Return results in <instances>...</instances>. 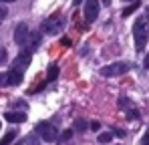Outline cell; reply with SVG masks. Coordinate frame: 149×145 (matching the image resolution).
<instances>
[{
	"label": "cell",
	"instance_id": "cell-6",
	"mask_svg": "<svg viewBox=\"0 0 149 145\" xmlns=\"http://www.w3.org/2000/svg\"><path fill=\"white\" fill-rule=\"evenodd\" d=\"M28 26H26V22H20L16 24V28H14V43L16 45H20V47H24L26 40H28Z\"/></svg>",
	"mask_w": 149,
	"mask_h": 145
},
{
	"label": "cell",
	"instance_id": "cell-18",
	"mask_svg": "<svg viewBox=\"0 0 149 145\" xmlns=\"http://www.w3.org/2000/svg\"><path fill=\"white\" fill-rule=\"evenodd\" d=\"M6 16H8V10H6L4 6H0V22H2V20H4Z\"/></svg>",
	"mask_w": 149,
	"mask_h": 145
},
{
	"label": "cell",
	"instance_id": "cell-29",
	"mask_svg": "<svg viewBox=\"0 0 149 145\" xmlns=\"http://www.w3.org/2000/svg\"><path fill=\"white\" fill-rule=\"evenodd\" d=\"M0 127H2V123H0Z\"/></svg>",
	"mask_w": 149,
	"mask_h": 145
},
{
	"label": "cell",
	"instance_id": "cell-1",
	"mask_svg": "<svg viewBox=\"0 0 149 145\" xmlns=\"http://www.w3.org/2000/svg\"><path fill=\"white\" fill-rule=\"evenodd\" d=\"M133 34H135V47L137 50H143L145 43L149 38V30H147V20L145 18H137L133 24Z\"/></svg>",
	"mask_w": 149,
	"mask_h": 145
},
{
	"label": "cell",
	"instance_id": "cell-23",
	"mask_svg": "<svg viewBox=\"0 0 149 145\" xmlns=\"http://www.w3.org/2000/svg\"><path fill=\"white\" fill-rule=\"evenodd\" d=\"M141 145H149V133L145 135V137H143V143H141Z\"/></svg>",
	"mask_w": 149,
	"mask_h": 145
},
{
	"label": "cell",
	"instance_id": "cell-26",
	"mask_svg": "<svg viewBox=\"0 0 149 145\" xmlns=\"http://www.w3.org/2000/svg\"><path fill=\"white\" fill-rule=\"evenodd\" d=\"M81 2H83V0H73V4H74V6H77V4H81Z\"/></svg>",
	"mask_w": 149,
	"mask_h": 145
},
{
	"label": "cell",
	"instance_id": "cell-30",
	"mask_svg": "<svg viewBox=\"0 0 149 145\" xmlns=\"http://www.w3.org/2000/svg\"><path fill=\"white\" fill-rule=\"evenodd\" d=\"M127 2H129V0H127Z\"/></svg>",
	"mask_w": 149,
	"mask_h": 145
},
{
	"label": "cell",
	"instance_id": "cell-24",
	"mask_svg": "<svg viewBox=\"0 0 149 145\" xmlns=\"http://www.w3.org/2000/svg\"><path fill=\"white\" fill-rule=\"evenodd\" d=\"M143 65H145V69H149V52H147V56H145V63Z\"/></svg>",
	"mask_w": 149,
	"mask_h": 145
},
{
	"label": "cell",
	"instance_id": "cell-7",
	"mask_svg": "<svg viewBox=\"0 0 149 145\" xmlns=\"http://www.w3.org/2000/svg\"><path fill=\"white\" fill-rule=\"evenodd\" d=\"M99 16V0H87L85 2V18L87 22H93Z\"/></svg>",
	"mask_w": 149,
	"mask_h": 145
},
{
	"label": "cell",
	"instance_id": "cell-12",
	"mask_svg": "<svg viewBox=\"0 0 149 145\" xmlns=\"http://www.w3.org/2000/svg\"><path fill=\"white\" fill-rule=\"evenodd\" d=\"M47 77H49V81H56V77H58V67H56V65H50L49 71H47Z\"/></svg>",
	"mask_w": 149,
	"mask_h": 145
},
{
	"label": "cell",
	"instance_id": "cell-25",
	"mask_svg": "<svg viewBox=\"0 0 149 145\" xmlns=\"http://www.w3.org/2000/svg\"><path fill=\"white\" fill-rule=\"evenodd\" d=\"M103 2V6H111V0H101Z\"/></svg>",
	"mask_w": 149,
	"mask_h": 145
},
{
	"label": "cell",
	"instance_id": "cell-17",
	"mask_svg": "<svg viewBox=\"0 0 149 145\" xmlns=\"http://www.w3.org/2000/svg\"><path fill=\"white\" fill-rule=\"evenodd\" d=\"M137 117H139V115H137V111H135V109H129V111H127V119L131 121V119H137Z\"/></svg>",
	"mask_w": 149,
	"mask_h": 145
},
{
	"label": "cell",
	"instance_id": "cell-16",
	"mask_svg": "<svg viewBox=\"0 0 149 145\" xmlns=\"http://www.w3.org/2000/svg\"><path fill=\"white\" fill-rule=\"evenodd\" d=\"M71 137H73V131H71V129H67V131L61 135V141H69Z\"/></svg>",
	"mask_w": 149,
	"mask_h": 145
},
{
	"label": "cell",
	"instance_id": "cell-4",
	"mask_svg": "<svg viewBox=\"0 0 149 145\" xmlns=\"http://www.w3.org/2000/svg\"><path fill=\"white\" fill-rule=\"evenodd\" d=\"M36 133L47 141V143H50V141H54L56 137H58V131H56V127L54 125H50V123H38V127H36Z\"/></svg>",
	"mask_w": 149,
	"mask_h": 145
},
{
	"label": "cell",
	"instance_id": "cell-21",
	"mask_svg": "<svg viewBox=\"0 0 149 145\" xmlns=\"http://www.w3.org/2000/svg\"><path fill=\"white\" fill-rule=\"evenodd\" d=\"M61 45L63 47H71V38H61Z\"/></svg>",
	"mask_w": 149,
	"mask_h": 145
},
{
	"label": "cell",
	"instance_id": "cell-13",
	"mask_svg": "<svg viewBox=\"0 0 149 145\" xmlns=\"http://www.w3.org/2000/svg\"><path fill=\"white\" fill-rule=\"evenodd\" d=\"M111 133H99V143H109L111 141Z\"/></svg>",
	"mask_w": 149,
	"mask_h": 145
},
{
	"label": "cell",
	"instance_id": "cell-14",
	"mask_svg": "<svg viewBox=\"0 0 149 145\" xmlns=\"http://www.w3.org/2000/svg\"><path fill=\"white\" fill-rule=\"evenodd\" d=\"M74 127H77L79 131H85V129H87V123H85L83 119H77L74 121Z\"/></svg>",
	"mask_w": 149,
	"mask_h": 145
},
{
	"label": "cell",
	"instance_id": "cell-27",
	"mask_svg": "<svg viewBox=\"0 0 149 145\" xmlns=\"http://www.w3.org/2000/svg\"><path fill=\"white\" fill-rule=\"evenodd\" d=\"M0 2H16V0H0Z\"/></svg>",
	"mask_w": 149,
	"mask_h": 145
},
{
	"label": "cell",
	"instance_id": "cell-15",
	"mask_svg": "<svg viewBox=\"0 0 149 145\" xmlns=\"http://www.w3.org/2000/svg\"><path fill=\"white\" fill-rule=\"evenodd\" d=\"M28 38H30V43H32V47H36V45L40 43V34H28Z\"/></svg>",
	"mask_w": 149,
	"mask_h": 145
},
{
	"label": "cell",
	"instance_id": "cell-8",
	"mask_svg": "<svg viewBox=\"0 0 149 145\" xmlns=\"http://www.w3.org/2000/svg\"><path fill=\"white\" fill-rule=\"evenodd\" d=\"M6 83L12 85V87H18V85L22 83V72L14 71V69H12L10 72H6Z\"/></svg>",
	"mask_w": 149,
	"mask_h": 145
},
{
	"label": "cell",
	"instance_id": "cell-11",
	"mask_svg": "<svg viewBox=\"0 0 149 145\" xmlns=\"http://www.w3.org/2000/svg\"><path fill=\"white\" fill-rule=\"evenodd\" d=\"M139 8V0H133V4H129L127 8H123V12H121V16H129L131 12H135Z\"/></svg>",
	"mask_w": 149,
	"mask_h": 145
},
{
	"label": "cell",
	"instance_id": "cell-22",
	"mask_svg": "<svg viewBox=\"0 0 149 145\" xmlns=\"http://www.w3.org/2000/svg\"><path fill=\"white\" fill-rule=\"evenodd\" d=\"M4 59H6V50L0 48V63H4Z\"/></svg>",
	"mask_w": 149,
	"mask_h": 145
},
{
	"label": "cell",
	"instance_id": "cell-28",
	"mask_svg": "<svg viewBox=\"0 0 149 145\" xmlns=\"http://www.w3.org/2000/svg\"><path fill=\"white\" fill-rule=\"evenodd\" d=\"M147 16H149V8H147Z\"/></svg>",
	"mask_w": 149,
	"mask_h": 145
},
{
	"label": "cell",
	"instance_id": "cell-5",
	"mask_svg": "<svg viewBox=\"0 0 149 145\" xmlns=\"http://www.w3.org/2000/svg\"><path fill=\"white\" fill-rule=\"evenodd\" d=\"M28 65H30V48H24V50H20L18 56L14 59V71L22 72V71L28 69Z\"/></svg>",
	"mask_w": 149,
	"mask_h": 145
},
{
	"label": "cell",
	"instance_id": "cell-3",
	"mask_svg": "<svg viewBox=\"0 0 149 145\" xmlns=\"http://www.w3.org/2000/svg\"><path fill=\"white\" fill-rule=\"evenodd\" d=\"M63 26H65V20L61 18V16H50L49 20H45L42 22V32H47V34H58V32H63Z\"/></svg>",
	"mask_w": 149,
	"mask_h": 145
},
{
	"label": "cell",
	"instance_id": "cell-20",
	"mask_svg": "<svg viewBox=\"0 0 149 145\" xmlns=\"http://www.w3.org/2000/svg\"><path fill=\"white\" fill-rule=\"evenodd\" d=\"M91 129H93V131H99V129H101L99 121H93V123H91Z\"/></svg>",
	"mask_w": 149,
	"mask_h": 145
},
{
	"label": "cell",
	"instance_id": "cell-19",
	"mask_svg": "<svg viewBox=\"0 0 149 145\" xmlns=\"http://www.w3.org/2000/svg\"><path fill=\"white\" fill-rule=\"evenodd\" d=\"M2 85H8V83H6V72H0V87H2Z\"/></svg>",
	"mask_w": 149,
	"mask_h": 145
},
{
	"label": "cell",
	"instance_id": "cell-2",
	"mask_svg": "<svg viewBox=\"0 0 149 145\" xmlns=\"http://www.w3.org/2000/svg\"><path fill=\"white\" fill-rule=\"evenodd\" d=\"M129 69H131L129 63H111V65H105L101 69V75L103 77H119V75L129 72Z\"/></svg>",
	"mask_w": 149,
	"mask_h": 145
},
{
	"label": "cell",
	"instance_id": "cell-10",
	"mask_svg": "<svg viewBox=\"0 0 149 145\" xmlns=\"http://www.w3.org/2000/svg\"><path fill=\"white\" fill-rule=\"evenodd\" d=\"M14 139H16V131H8V133H4V137L0 139V145H10Z\"/></svg>",
	"mask_w": 149,
	"mask_h": 145
},
{
	"label": "cell",
	"instance_id": "cell-9",
	"mask_svg": "<svg viewBox=\"0 0 149 145\" xmlns=\"http://www.w3.org/2000/svg\"><path fill=\"white\" fill-rule=\"evenodd\" d=\"M4 119L10 121V123H24L26 121V113H16V111H8L4 115Z\"/></svg>",
	"mask_w": 149,
	"mask_h": 145
}]
</instances>
